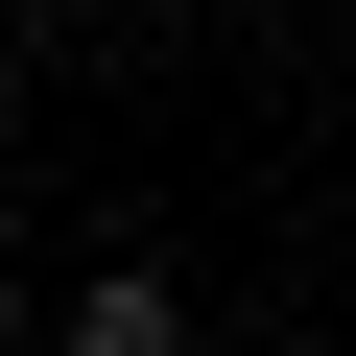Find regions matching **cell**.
<instances>
[{
    "mask_svg": "<svg viewBox=\"0 0 356 356\" xmlns=\"http://www.w3.org/2000/svg\"><path fill=\"white\" fill-rule=\"evenodd\" d=\"M72 356H191V285H166V261H95L72 285Z\"/></svg>",
    "mask_w": 356,
    "mask_h": 356,
    "instance_id": "6da1fadb",
    "label": "cell"
},
{
    "mask_svg": "<svg viewBox=\"0 0 356 356\" xmlns=\"http://www.w3.org/2000/svg\"><path fill=\"white\" fill-rule=\"evenodd\" d=\"M0 166H24V72H0Z\"/></svg>",
    "mask_w": 356,
    "mask_h": 356,
    "instance_id": "7a4b0ae2",
    "label": "cell"
},
{
    "mask_svg": "<svg viewBox=\"0 0 356 356\" xmlns=\"http://www.w3.org/2000/svg\"><path fill=\"white\" fill-rule=\"evenodd\" d=\"M0 285H24V191H0Z\"/></svg>",
    "mask_w": 356,
    "mask_h": 356,
    "instance_id": "3957f363",
    "label": "cell"
}]
</instances>
